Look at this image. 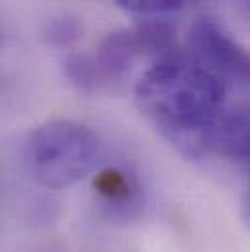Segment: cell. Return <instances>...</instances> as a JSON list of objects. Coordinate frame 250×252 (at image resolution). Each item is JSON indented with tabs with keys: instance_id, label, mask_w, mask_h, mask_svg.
<instances>
[{
	"instance_id": "obj_1",
	"label": "cell",
	"mask_w": 250,
	"mask_h": 252,
	"mask_svg": "<svg viewBox=\"0 0 250 252\" xmlns=\"http://www.w3.org/2000/svg\"><path fill=\"white\" fill-rule=\"evenodd\" d=\"M227 82L189 53H166L135 84V104L182 155L201 158L215 149L227 120Z\"/></svg>"
},
{
	"instance_id": "obj_2",
	"label": "cell",
	"mask_w": 250,
	"mask_h": 252,
	"mask_svg": "<svg viewBox=\"0 0 250 252\" xmlns=\"http://www.w3.org/2000/svg\"><path fill=\"white\" fill-rule=\"evenodd\" d=\"M24 158L31 178L51 189L82 182L98 164L100 141L88 126L72 120H51L30 133Z\"/></svg>"
},
{
	"instance_id": "obj_3",
	"label": "cell",
	"mask_w": 250,
	"mask_h": 252,
	"mask_svg": "<svg viewBox=\"0 0 250 252\" xmlns=\"http://www.w3.org/2000/svg\"><path fill=\"white\" fill-rule=\"evenodd\" d=\"M174 30L164 22H145L108 33L90 63L94 68L98 90L124 82L133 66L143 59H160L174 51Z\"/></svg>"
},
{
	"instance_id": "obj_4",
	"label": "cell",
	"mask_w": 250,
	"mask_h": 252,
	"mask_svg": "<svg viewBox=\"0 0 250 252\" xmlns=\"http://www.w3.org/2000/svg\"><path fill=\"white\" fill-rule=\"evenodd\" d=\"M189 55L225 82L250 84V51L213 20L203 18L191 26Z\"/></svg>"
},
{
	"instance_id": "obj_5",
	"label": "cell",
	"mask_w": 250,
	"mask_h": 252,
	"mask_svg": "<svg viewBox=\"0 0 250 252\" xmlns=\"http://www.w3.org/2000/svg\"><path fill=\"white\" fill-rule=\"evenodd\" d=\"M94 193L100 209L120 221H131L141 213L143 195L137 180L122 168H106L94 178Z\"/></svg>"
},
{
	"instance_id": "obj_6",
	"label": "cell",
	"mask_w": 250,
	"mask_h": 252,
	"mask_svg": "<svg viewBox=\"0 0 250 252\" xmlns=\"http://www.w3.org/2000/svg\"><path fill=\"white\" fill-rule=\"evenodd\" d=\"M215 153L239 162L247 172V189H245V219L250 227V124L243 118L231 116L225 120L221 133L217 137Z\"/></svg>"
},
{
	"instance_id": "obj_7",
	"label": "cell",
	"mask_w": 250,
	"mask_h": 252,
	"mask_svg": "<svg viewBox=\"0 0 250 252\" xmlns=\"http://www.w3.org/2000/svg\"><path fill=\"white\" fill-rule=\"evenodd\" d=\"M80 32H82V28L74 18L59 16V18H53L51 22H47V26L43 30V35H45L47 43L66 47V45L74 43L80 37Z\"/></svg>"
},
{
	"instance_id": "obj_8",
	"label": "cell",
	"mask_w": 250,
	"mask_h": 252,
	"mask_svg": "<svg viewBox=\"0 0 250 252\" xmlns=\"http://www.w3.org/2000/svg\"><path fill=\"white\" fill-rule=\"evenodd\" d=\"M122 10L135 16H162L182 8L184 0H114Z\"/></svg>"
},
{
	"instance_id": "obj_9",
	"label": "cell",
	"mask_w": 250,
	"mask_h": 252,
	"mask_svg": "<svg viewBox=\"0 0 250 252\" xmlns=\"http://www.w3.org/2000/svg\"><path fill=\"white\" fill-rule=\"evenodd\" d=\"M241 4L245 6V10H247V12L250 14V0H241Z\"/></svg>"
}]
</instances>
